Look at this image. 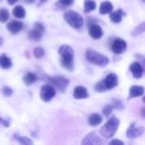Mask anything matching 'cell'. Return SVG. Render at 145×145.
Returning <instances> with one entry per match:
<instances>
[{"instance_id":"1","label":"cell","mask_w":145,"mask_h":145,"mask_svg":"<svg viewBox=\"0 0 145 145\" xmlns=\"http://www.w3.org/2000/svg\"><path fill=\"white\" fill-rule=\"evenodd\" d=\"M60 65L64 69L72 71L74 69V50L69 45H62L59 48Z\"/></svg>"},{"instance_id":"2","label":"cell","mask_w":145,"mask_h":145,"mask_svg":"<svg viewBox=\"0 0 145 145\" xmlns=\"http://www.w3.org/2000/svg\"><path fill=\"white\" fill-rule=\"evenodd\" d=\"M85 58L90 64L99 66V67H105L110 63V59L107 56L92 48H88L86 50Z\"/></svg>"},{"instance_id":"3","label":"cell","mask_w":145,"mask_h":145,"mask_svg":"<svg viewBox=\"0 0 145 145\" xmlns=\"http://www.w3.org/2000/svg\"><path fill=\"white\" fill-rule=\"evenodd\" d=\"M119 124H120V121L118 118L115 116L110 118L107 121V122L100 128V131H99L100 135L105 138H113L119 127Z\"/></svg>"},{"instance_id":"4","label":"cell","mask_w":145,"mask_h":145,"mask_svg":"<svg viewBox=\"0 0 145 145\" xmlns=\"http://www.w3.org/2000/svg\"><path fill=\"white\" fill-rule=\"evenodd\" d=\"M64 19L66 23L75 29H80L83 25V18L82 16L73 10H69L65 13Z\"/></svg>"},{"instance_id":"5","label":"cell","mask_w":145,"mask_h":145,"mask_svg":"<svg viewBox=\"0 0 145 145\" xmlns=\"http://www.w3.org/2000/svg\"><path fill=\"white\" fill-rule=\"evenodd\" d=\"M44 80L48 81L50 84L56 87L59 91H65L70 81L63 76H47L44 77Z\"/></svg>"},{"instance_id":"6","label":"cell","mask_w":145,"mask_h":145,"mask_svg":"<svg viewBox=\"0 0 145 145\" xmlns=\"http://www.w3.org/2000/svg\"><path fill=\"white\" fill-rule=\"evenodd\" d=\"M55 93H56V92H55V89L54 88V87L52 85H48V84L43 85L40 90L41 99L44 102L50 101L55 96Z\"/></svg>"},{"instance_id":"7","label":"cell","mask_w":145,"mask_h":145,"mask_svg":"<svg viewBox=\"0 0 145 145\" xmlns=\"http://www.w3.org/2000/svg\"><path fill=\"white\" fill-rule=\"evenodd\" d=\"M104 141L100 138V137L97 134L96 131H93L92 133H88L82 140V144L85 145H97L102 144Z\"/></svg>"},{"instance_id":"8","label":"cell","mask_w":145,"mask_h":145,"mask_svg":"<svg viewBox=\"0 0 145 145\" xmlns=\"http://www.w3.org/2000/svg\"><path fill=\"white\" fill-rule=\"evenodd\" d=\"M127 47V44L125 40L121 38H116L112 43L111 50L116 54H121L126 51Z\"/></svg>"},{"instance_id":"9","label":"cell","mask_w":145,"mask_h":145,"mask_svg":"<svg viewBox=\"0 0 145 145\" xmlns=\"http://www.w3.org/2000/svg\"><path fill=\"white\" fill-rule=\"evenodd\" d=\"M144 128L143 127H137L135 126V122H133L127 130V137L130 139L137 138L138 137H141L144 134Z\"/></svg>"},{"instance_id":"10","label":"cell","mask_w":145,"mask_h":145,"mask_svg":"<svg viewBox=\"0 0 145 145\" xmlns=\"http://www.w3.org/2000/svg\"><path fill=\"white\" fill-rule=\"evenodd\" d=\"M105 88L107 90L113 89L118 85V77L115 73H110L106 76V77L103 80Z\"/></svg>"},{"instance_id":"11","label":"cell","mask_w":145,"mask_h":145,"mask_svg":"<svg viewBox=\"0 0 145 145\" xmlns=\"http://www.w3.org/2000/svg\"><path fill=\"white\" fill-rule=\"evenodd\" d=\"M129 70L136 79H140L144 75V67L139 62H133L130 65Z\"/></svg>"},{"instance_id":"12","label":"cell","mask_w":145,"mask_h":145,"mask_svg":"<svg viewBox=\"0 0 145 145\" xmlns=\"http://www.w3.org/2000/svg\"><path fill=\"white\" fill-rule=\"evenodd\" d=\"M88 33H89V36L93 39H95V40L100 39L104 35L103 29L99 25H91L89 27Z\"/></svg>"},{"instance_id":"13","label":"cell","mask_w":145,"mask_h":145,"mask_svg":"<svg viewBox=\"0 0 145 145\" xmlns=\"http://www.w3.org/2000/svg\"><path fill=\"white\" fill-rule=\"evenodd\" d=\"M22 28H23V23H21L19 20H14L7 24L8 31L12 34H17L18 32H20L21 31Z\"/></svg>"},{"instance_id":"14","label":"cell","mask_w":145,"mask_h":145,"mask_svg":"<svg viewBox=\"0 0 145 145\" xmlns=\"http://www.w3.org/2000/svg\"><path fill=\"white\" fill-rule=\"evenodd\" d=\"M73 96L76 99H83L88 98V89L83 86H77L74 88Z\"/></svg>"},{"instance_id":"15","label":"cell","mask_w":145,"mask_h":145,"mask_svg":"<svg viewBox=\"0 0 145 145\" xmlns=\"http://www.w3.org/2000/svg\"><path fill=\"white\" fill-rule=\"evenodd\" d=\"M144 93V88L142 86H133L129 89V95H128V99L136 98V97H140L143 96Z\"/></svg>"},{"instance_id":"16","label":"cell","mask_w":145,"mask_h":145,"mask_svg":"<svg viewBox=\"0 0 145 145\" xmlns=\"http://www.w3.org/2000/svg\"><path fill=\"white\" fill-rule=\"evenodd\" d=\"M110 20L114 22L115 24H118L120 23L121 20H122V18L124 15H126V13L123 12V10L121 8H119L118 10L116 11H114V12H110Z\"/></svg>"},{"instance_id":"17","label":"cell","mask_w":145,"mask_h":145,"mask_svg":"<svg viewBox=\"0 0 145 145\" xmlns=\"http://www.w3.org/2000/svg\"><path fill=\"white\" fill-rule=\"evenodd\" d=\"M12 60L11 59L7 56L6 54H0V67L4 70H8L12 66Z\"/></svg>"},{"instance_id":"18","label":"cell","mask_w":145,"mask_h":145,"mask_svg":"<svg viewBox=\"0 0 145 145\" xmlns=\"http://www.w3.org/2000/svg\"><path fill=\"white\" fill-rule=\"evenodd\" d=\"M88 124L92 127H96L99 124L102 123L103 121V118L102 116L99 115V114H97V113H93L92 115H90L88 116Z\"/></svg>"},{"instance_id":"19","label":"cell","mask_w":145,"mask_h":145,"mask_svg":"<svg viewBox=\"0 0 145 145\" xmlns=\"http://www.w3.org/2000/svg\"><path fill=\"white\" fill-rule=\"evenodd\" d=\"M113 4L110 1H104L101 3L99 7V13L101 14H107L112 12L113 10Z\"/></svg>"},{"instance_id":"20","label":"cell","mask_w":145,"mask_h":145,"mask_svg":"<svg viewBox=\"0 0 145 145\" xmlns=\"http://www.w3.org/2000/svg\"><path fill=\"white\" fill-rule=\"evenodd\" d=\"M42 32L36 30L35 28L31 29V31H28L27 33V37L29 40L32 41V42H38L42 39Z\"/></svg>"},{"instance_id":"21","label":"cell","mask_w":145,"mask_h":145,"mask_svg":"<svg viewBox=\"0 0 145 145\" xmlns=\"http://www.w3.org/2000/svg\"><path fill=\"white\" fill-rule=\"evenodd\" d=\"M37 76L33 72H27L23 77V82L25 84V86L32 85L37 82Z\"/></svg>"},{"instance_id":"22","label":"cell","mask_w":145,"mask_h":145,"mask_svg":"<svg viewBox=\"0 0 145 145\" xmlns=\"http://www.w3.org/2000/svg\"><path fill=\"white\" fill-rule=\"evenodd\" d=\"M12 13H13V15L18 19H24L25 17V14H26L24 7L21 5H17L16 7H14L13 8Z\"/></svg>"},{"instance_id":"23","label":"cell","mask_w":145,"mask_h":145,"mask_svg":"<svg viewBox=\"0 0 145 145\" xmlns=\"http://www.w3.org/2000/svg\"><path fill=\"white\" fill-rule=\"evenodd\" d=\"M97 7V4L94 0H85L84 1V12L89 13L93 11Z\"/></svg>"},{"instance_id":"24","label":"cell","mask_w":145,"mask_h":145,"mask_svg":"<svg viewBox=\"0 0 145 145\" xmlns=\"http://www.w3.org/2000/svg\"><path fill=\"white\" fill-rule=\"evenodd\" d=\"M14 138L15 140H17L20 144L24 145H32L33 142L31 139H30L27 137H21L19 134H14Z\"/></svg>"},{"instance_id":"25","label":"cell","mask_w":145,"mask_h":145,"mask_svg":"<svg viewBox=\"0 0 145 145\" xmlns=\"http://www.w3.org/2000/svg\"><path fill=\"white\" fill-rule=\"evenodd\" d=\"M9 19V12L7 8H0V22L5 23Z\"/></svg>"},{"instance_id":"26","label":"cell","mask_w":145,"mask_h":145,"mask_svg":"<svg viewBox=\"0 0 145 145\" xmlns=\"http://www.w3.org/2000/svg\"><path fill=\"white\" fill-rule=\"evenodd\" d=\"M145 31V23L144 22H142L140 25H138L133 31H132V35L133 37H137L142 33H144Z\"/></svg>"},{"instance_id":"27","label":"cell","mask_w":145,"mask_h":145,"mask_svg":"<svg viewBox=\"0 0 145 145\" xmlns=\"http://www.w3.org/2000/svg\"><path fill=\"white\" fill-rule=\"evenodd\" d=\"M44 54H45L44 49H43L42 47H37V48H35L34 50H33V54H34L35 58H37V59H41V58H42L43 55H44Z\"/></svg>"},{"instance_id":"28","label":"cell","mask_w":145,"mask_h":145,"mask_svg":"<svg viewBox=\"0 0 145 145\" xmlns=\"http://www.w3.org/2000/svg\"><path fill=\"white\" fill-rule=\"evenodd\" d=\"M111 105L113 106L114 109L118 110H122L125 108L124 107V105L122 104V102L121 100H119V99H113Z\"/></svg>"},{"instance_id":"29","label":"cell","mask_w":145,"mask_h":145,"mask_svg":"<svg viewBox=\"0 0 145 145\" xmlns=\"http://www.w3.org/2000/svg\"><path fill=\"white\" fill-rule=\"evenodd\" d=\"M95 91L98 92V93H104V92H106L107 89L105 88V86L104 84V82L103 80L99 82L96 85H95Z\"/></svg>"},{"instance_id":"30","label":"cell","mask_w":145,"mask_h":145,"mask_svg":"<svg viewBox=\"0 0 145 145\" xmlns=\"http://www.w3.org/2000/svg\"><path fill=\"white\" fill-rule=\"evenodd\" d=\"M113 106L111 105H105L104 108H103V114L105 115V116L106 117H109L110 115L112 113V110H113Z\"/></svg>"},{"instance_id":"31","label":"cell","mask_w":145,"mask_h":145,"mask_svg":"<svg viewBox=\"0 0 145 145\" xmlns=\"http://www.w3.org/2000/svg\"><path fill=\"white\" fill-rule=\"evenodd\" d=\"M2 93L5 96V97H9L13 94V89L9 87H3L2 89Z\"/></svg>"},{"instance_id":"32","label":"cell","mask_w":145,"mask_h":145,"mask_svg":"<svg viewBox=\"0 0 145 145\" xmlns=\"http://www.w3.org/2000/svg\"><path fill=\"white\" fill-rule=\"evenodd\" d=\"M59 3L63 5V6H65V7H69L71 5L73 4L74 3V0H59Z\"/></svg>"},{"instance_id":"33","label":"cell","mask_w":145,"mask_h":145,"mask_svg":"<svg viewBox=\"0 0 145 145\" xmlns=\"http://www.w3.org/2000/svg\"><path fill=\"white\" fill-rule=\"evenodd\" d=\"M34 28H35L36 30L41 31V32H43V31H45V28H44L43 25H42L40 22H36V23L34 24Z\"/></svg>"},{"instance_id":"34","label":"cell","mask_w":145,"mask_h":145,"mask_svg":"<svg viewBox=\"0 0 145 145\" xmlns=\"http://www.w3.org/2000/svg\"><path fill=\"white\" fill-rule=\"evenodd\" d=\"M110 144L111 145H124V143L122 142V141H121V140H118V139H114V140H112L110 143Z\"/></svg>"},{"instance_id":"35","label":"cell","mask_w":145,"mask_h":145,"mask_svg":"<svg viewBox=\"0 0 145 145\" xmlns=\"http://www.w3.org/2000/svg\"><path fill=\"white\" fill-rule=\"evenodd\" d=\"M0 122H2L3 124V126L6 127H9V122L7 121H5V120H3V119H2V118H0Z\"/></svg>"},{"instance_id":"36","label":"cell","mask_w":145,"mask_h":145,"mask_svg":"<svg viewBox=\"0 0 145 145\" xmlns=\"http://www.w3.org/2000/svg\"><path fill=\"white\" fill-rule=\"evenodd\" d=\"M8 1V3L9 4V5H13V4H14L18 0H7Z\"/></svg>"},{"instance_id":"37","label":"cell","mask_w":145,"mask_h":145,"mask_svg":"<svg viewBox=\"0 0 145 145\" xmlns=\"http://www.w3.org/2000/svg\"><path fill=\"white\" fill-rule=\"evenodd\" d=\"M22 1L25 3H33L36 2V0H22Z\"/></svg>"},{"instance_id":"38","label":"cell","mask_w":145,"mask_h":145,"mask_svg":"<svg viewBox=\"0 0 145 145\" xmlns=\"http://www.w3.org/2000/svg\"><path fill=\"white\" fill-rule=\"evenodd\" d=\"M48 0H39V3H38V5H41V4H43V3H45L46 2H48Z\"/></svg>"},{"instance_id":"39","label":"cell","mask_w":145,"mask_h":145,"mask_svg":"<svg viewBox=\"0 0 145 145\" xmlns=\"http://www.w3.org/2000/svg\"><path fill=\"white\" fill-rule=\"evenodd\" d=\"M3 44V39L2 37H0V47H1Z\"/></svg>"},{"instance_id":"40","label":"cell","mask_w":145,"mask_h":145,"mask_svg":"<svg viewBox=\"0 0 145 145\" xmlns=\"http://www.w3.org/2000/svg\"><path fill=\"white\" fill-rule=\"evenodd\" d=\"M141 112H142V116H143V117H144V108H143V109H142Z\"/></svg>"},{"instance_id":"41","label":"cell","mask_w":145,"mask_h":145,"mask_svg":"<svg viewBox=\"0 0 145 145\" xmlns=\"http://www.w3.org/2000/svg\"><path fill=\"white\" fill-rule=\"evenodd\" d=\"M142 1H143V2H144V1H145V0H142Z\"/></svg>"},{"instance_id":"42","label":"cell","mask_w":145,"mask_h":145,"mask_svg":"<svg viewBox=\"0 0 145 145\" xmlns=\"http://www.w3.org/2000/svg\"><path fill=\"white\" fill-rule=\"evenodd\" d=\"M0 1H1V0H0Z\"/></svg>"}]
</instances>
